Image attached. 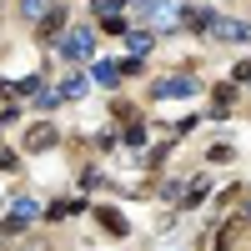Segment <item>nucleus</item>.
Listing matches in <instances>:
<instances>
[{"label": "nucleus", "mask_w": 251, "mask_h": 251, "mask_svg": "<svg viewBox=\"0 0 251 251\" xmlns=\"http://www.w3.org/2000/svg\"><path fill=\"white\" fill-rule=\"evenodd\" d=\"M116 80H121V71L111 66V60H100L96 66V86H116Z\"/></svg>", "instance_id": "obj_12"}, {"label": "nucleus", "mask_w": 251, "mask_h": 251, "mask_svg": "<svg viewBox=\"0 0 251 251\" xmlns=\"http://www.w3.org/2000/svg\"><path fill=\"white\" fill-rule=\"evenodd\" d=\"M126 40H131V50H136V55L151 50V30H136V35H126Z\"/></svg>", "instance_id": "obj_15"}, {"label": "nucleus", "mask_w": 251, "mask_h": 251, "mask_svg": "<svg viewBox=\"0 0 251 251\" xmlns=\"http://www.w3.org/2000/svg\"><path fill=\"white\" fill-rule=\"evenodd\" d=\"M71 211H80V201H55V206H50V221H66Z\"/></svg>", "instance_id": "obj_14"}, {"label": "nucleus", "mask_w": 251, "mask_h": 251, "mask_svg": "<svg viewBox=\"0 0 251 251\" xmlns=\"http://www.w3.org/2000/svg\"><path fill=\"white\" fill-rule=\"evenodd\" d=\"M236 80H251V60H246V66H236Z\"/></svg>", "instance_id": "obj_18"}, {"label": "nucleus", "mask_w": 251, "mask_h": 251, "mask_svg": "<svg viewBox=\"0 0 251 251\" xmlns=\"http://www.w3.org/2000/svg\"><path fill=\"white\" fill-rule=\"evenodd\" d=\"M10 166H15V156H10V151H0V171H10Z\"/></svg>", "instance_id": "obj_17"}, {"label": "nucleus", "mask_w": 251, "mask_h": 251, "mask_svg": "<svg viewBox=\"0 0 251 251\" xmlns=\"http://www.w3.org/2000/svg\"><path fill=\"white\" fill-rule=\"evenodd\" d=\"M156 100H181V96H196V80L191 75H161L156 86H151Z\"/></svg>", "instance_id": "obj_3"}, {"label": "nucleus", "mask_w": 251, "mask_h": 251, "mask_svg": "<svg viewBox=\"0 0 251 251\" xmlns=\"http://www.w3.org/2000/svg\"><path fill=\"white\" fill-rule=\"evenodd\" d=\"M96 5H100V0H96Z\"/></svg>", "instance_id": "obj_20"}, {"label": "nucleus", "mask_w": 251, "mask_h": 251, "mask_svg": "<svg viewBox=\"0 0 251 251\" xmlns=\"http://www.w3.org/2000/svg\"><path fill=\"white\" fill-rule=\"evenodd\" d=\"M35 216H40V206H35L30 196H20V201L10 206V221H5V231H20V226H30Z\"/></svg>", "instance_id": "obj_5"}, {"label": "nucleus", "mask_w": 251, "mask_h": 251, "mask_svg": "<svg viewBox=\"0 0 251 251\" xmlns=\"http://www.w3.org/2000/svg\"><path fill=\"white\" fill-rule=\"evenodd\" d=\"M40 30H46V35H55V30H60V10H50L46 20H40Z\"/></svg>", "instance_id": "obj_16"}, {"label": "nucleus", "mask_w": 251, "mask_h": 251, "mask_svg": "<svg viewBox=\"0 0 251 251\" xmlns=\"http://www.w3.org/2000/svg\"><path fill=\"white\" fill-rule=\"evenodd\" d=\"M206 191H211V181H206V176H196L191 186H186V206H196V201H201Z\"/></svg>", "instance_id": "obj_13"}, {"label": "nucleus", "mask_w": 251, "mask_h": 251, "mask_svg": "<svg viewBox=\"0 0 251 251\" xmlns=\"http://www.w3.org/2000/svg\"><path fill=\"white\" fill-rule=\"evenodd\" d=\"M231 96H236V80H231V86H216V100H211V111H216V116H226V111H231Z\"/></svg>", "instance_id": "obj_10"}, {"label": "nucleus", "mask_w": 251, "mask_h": 251, "mask_svg": "<svg viewBox=\"0 0 251 251\" xmlns=\"http://www.w3.org/2000/svg\"><path fill=\"white\" fill-rule=\"evenodd\" d=\"M211 10H201V5H191V10H181V25H191V30H211Z\"/></svg>", "instance_id": "obj_7"}, {"label": "nucleus", "mask_w": 251, "mask_h": 251, "mask_svg": "<svg viewBox=\"0 0 251 251\" xmlns=\"http://www.w3.org/2000/svg\"><path fill=\"white\" fill-rule=\"evenodd\" d=\"M20 10H25V15L35 20V25H40V20L50 15V0H20Z\"/></svg>", "instance_id": "obj_11"}, {"label": "nucleus", "mask_w": 251, "mask_h": 251, "mask_svg": "<svg viewBox=\"0 0 251 251\" xmlns=\"http://www.w3.org/2000/svg\"><path fill=\"white\" fill-rule=\"evenodd\" d=\"M246 221H251V201H246Z\"/></svg>", "instance_id": "obj_19"}, {"label": "nucleus", "mask_w": 251, "mask_h": 251, "mask_svg": "<svg viewBox=\"0 0 251 251\" xmlns=\"http://www.w3.org/2000/svg\"><path fill=\"white\" fill-rule=\"evenodd\" d=\"M211 35H216V40H251V25H246V20L216 15V20H211Z\"/></svg>", "instance_id": "obj_4"}, {"label": "nucleus", "mask_w": 251, "mask_h": 251, "mask_svg": "<svg viewBox=\"0 0 251 251\" xmlns=\"http://www.w3.org/2000/svg\"><path fill=\"white\" fill-rule=\"evenodd\" d=\"M60 100H80L86 96V75H71V80H60V91H55Z\"/></svg>", "instance_id": "obj_8"}, {"label": "nucleus", "mask_w": 251, "mask_h": 251, "mask_svg": "<svg viewBox=\"0 0 251 251\" xmlns=\"http://www.w3.org/2000/svg\"><path fill=\"white\" fill-rule=\"evenodd\" d=\"M146 20H151L156 35L161 30H176L181 25V5H176V0H151V5H146Z\"/></svg>", "instance_id": "obj_2"}, {"label": "nucleus", "mask_w": 251, "mask_h": 251, "mask_svg": "<svg viewBox=\"0 0 251 251\" xmlns=\"http://www.w3.org/2000/svg\"><path fill=\"white\" fill-rule=\"evenodd\" d=\"M100 216V226H106V231H116V236H126V216L116 211V206H106V211H96Z\"/></svg>", "instance_id": "obj_9"}, {"label": "nucleus", "mask_w": 251, "mask_h": 251, "mask_svg": "<svg viewBox=\"0 0 251 251\" xmlns=\"http://www.w3.org/2000/svg\"><path fill=\"white\" fill-rule=\"evenodd\" d=\"M91 50H96V35L86 25H75V30L60 35V55H66V60H91Z\"/></svg>", "instance_id": "obj_1"}, {"label": "nucleus", "mask_w": 251, "mask_h": 251, "mask_svg": "<svg viewBox=\"0 0 251 251\" xmlns=\"http://www.w3.org/2000/svg\"><path fill=\"white\" fill-rule=\"evenodd\" d=\"M55 146V126H30L25 131V151H50Z\"/></svg>", "instance_id": "obj_6"}]
</instances>
